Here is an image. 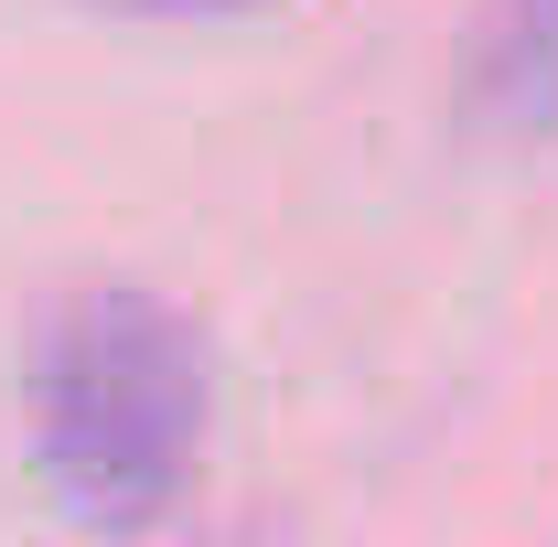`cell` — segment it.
Wrapping results in <instances>:
<instances>
[{
    "label": "cell",
    "mask_w": 558,
    "mask_h": 547,
    "mask_svg": "<svg viewBox=\"0 0 558 547\" xmlns=\"http://www.w3.org/2000/svg\"><path fill=\"white\" fill-rule=\"evenodd\" d=\"M462 119L494 139L558 130V0H494L462 65Z\"/></svg>",
    "instance_id": "cell-2"
},
{
    "label": "cell",
    "mask_w": 558,
    "mask_h": 547,
    "mask_svg": "<svg viewBox=\"0 0 558 547\" xmlns=\"http://www.w3.org/2000/svg\"><path fill=\"white\" fill-rule=\"evenodd\" d=\"M86 11H119V22H236V11H269V0H86Z\"/></svg>",
    "instance_id": "cell-3"
},
{
    "label": "cell",
    "mask_w": 558,
    "mask_h": 547,
    "mask_svg": "<svg viewBox=\"0 0 558 547\" xmlns=\"http://www.w3.org/2000/svg\"><path fill=\"white\" fill-rule=\"evenodd\" d=\"M215 418L205 333L140 290V279H86L33 333V462L44 494L75 526L140 537L183 505L194 451Z\"/></svg>",
    "instance_id": "cell-1"
}]
</instances>
